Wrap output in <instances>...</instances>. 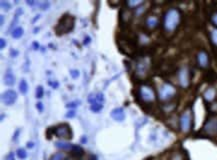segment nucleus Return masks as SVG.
I'll return each mask as SVG.
<instances>
[{
	"label": "nucleus",
	"mask_w": 217,
	"mask_h": 160,
	"mask_svg": "<svg viewBox=\"0 0 217 160\" xmlns=\"http://www.w3.org/2000/svg\"><path fill=\"white\" fill-rule=\"evenodd\" d=\"M210 19H211V22L213 23L214 25H215L216 27H217V11H215L213 14H212Z\"/></svg>",
	"instance_id": "28"
},
{
	"label": "nucleus",
	"mask_w": 217,
	"mask_h": 160,
	"mask_svg": "<svg viewBox=\"0 0 217 160\" xmlns=\"http://www.w3.org/2000/svg\"><path fill=\"white\" fill-rule=\"evenodd\" d=\"M148 70V62L146 61L145 59L139 60L137 63H136V67H135V74L137 75L138 77L142 78L146 75V72Z\"/></svg>",
	"instance_id": "10"
},
{
	"label": "nucleus",
	"mask_w": 217,
	"mask_h": 160,
	"mask_svg": "<svg viewBox=\"0 0 217 160\" xmlns=\"http://www.w3.org/2000/svg\"><path fill=\"white\" fill-rule=\"evenodd\" d=\"M210 40L212 44L217 47V28L212 29L210 31Z\"/></svg>",
	"instance_id": "19"
},
{
	"label": "nucleus",
	"mask_w": 217,
	"mask_h": 160,
	"mask_svg": "<svg viewBox=\"0 0 217 160\" xmlns=\"http://www.w3.org/2000/svg\"><path fill=\"white\" fill-rule=\"evenodd\" d=\"M0 17H1V25H3V22H4V16H3V15H1Z\"/></svg>",
	"instance_id": "39"
},
{
	"label": "nucleus",
	"mask_w": 217,
	"mask_h": 160,
	"mask_svg": "<svg viewBox=\"0 0 217 160\" xmlns=\"http://www.w3.org/2000/svg\"><path fill=\"white\" fill-rule=\"evenodd\" d=\"M181 21V13L177 8H170L163 17V28L166 32H174Z\"/></svg>",
	"instance_id": "1"
},
{
	"label": "nucleus",
	"mask_w": 217,
	"mask_h": 160,
	"mask_svg": "<svg viewBox=\"0 0 217 160\" xmlns=\"http://www.w3.org/2000/svg\"><path fill=\"white\" fill-rule=\"evenodd\" d=\"M73 25H74V18L70 15H64L60 19L59 23L57 24L55 30L58 35L66 34L67 32L72 30Z\"/></svg>",
	"instance_id": "2"
},
{
	"label": "nucleus",
	"mask_w": 217,
	"mask_h": 160,
	"mask_svg": "<svg viewBox=\"0 0 217 160\" xmlns=\"http://www.w3.org/2000/svg\"><path fill=\"white\" fill-rule=\"evenodd\" d=\"M110 116L112 117V119H114L115 121H119V122L123 121L124 118H125V114H124L123 109L120 107L114 108L113 110L111 111Z\"/></svg>",
	"instance_id": "11"
},
{
	"label": "nucleus",
	"mask_w": 217,
	"mask_h": 160,
	"mask_svg": "<svg viewBox=\"0 0 217 160\" xmlns=\"http://www.w3.org/2000/svg\"><path fill=\"white\" fill-rule=\"evenodd\" d=\"M104 100V97H103V94L102 93H96V94H91V95L89 96L88 98V101L91 104H94V103H101L103 102Z\"/></svg>",
	"instance_id": "16"
},
{
	"label": "nucleus",
	"mask_w": 217,
	"mask_h": 160,
	"mask_svg": "<svg viewBox=\"0 0 217 160\" xmlns=\"http://www.w3.org/2000/svg\"><path fill=\"white\" fill-rule=\"evenodd\" d=\"M19 90L22 94H26L28 91V84L27 82L25 81V80H21L20 83H19Z\"/></svg>",
	"instance_id": "18"
},
{
	"label": "nucleus",
	"mask_w": 217,
	"mask_h": 160,
	"mask_svg": "<svg viewBox=\"0 0 217 160\" xmlns=\"http://www.w3.org/2000/svg\"><path fill=\"white\" fill-rule=\"evenodd\" d=\"M215 96H216V91L214 88H208L203 94V97L207 102H211V101H213L214 98H215Z\"/></svg>",
	"instance_id": "15"
},
{
	"label": "nucleus",
	"mask_w": 217,
	"mask_h": 160,
	"mask_svg": "<svg viewBox=\"0 0 217 160\" xmlns=\"http://www.w3.org/2000/svg\"><path fill=\"white\" fill-rule=\"evenodd\" d=\"M33 46H34V47H37V48H38V44H36L35 42L33 43Z\"/></svg>",
	"instance_id": "40"
},
{
	"label": "nucleus",
	"mask_w": 217,
	"mask_h": 160,
	"mask_svg": "<svg viewBox=\"0 0 217 160\" xmlns=\"http://www.w3.org/2000/svg\"><path fill=\"white\" fill-rule=\"evenodd\" d=\"M197 63L200 68L205 69L209 66V55L204 50H200L197 53Z\"/></svg>",
	"instance_id": "9"
},
{
	"label": "nucleus",
	"mask_w": 217,
	"mask_h": 160,
	"mask_svg": "<svg viewBox=\"0 0 217 160\" xmlns=\"http://www.w3.org/2000/svg\"><path fill=\"white\" fill-rule=\"evenodd\" d=\"M5 46H6L5 40H4L3 38H1V39H0V48H1V49H3V48L5 47Z\"/></svg>",
	"instance_id": "30"
},
{
	"label": "nucleus",
	"mask_w": 217,
	"mask_h": 160,
	"mask_svg": "<svg viewBox=\"0 0 217 160\" xmlns=\"http://www.w3.org/2000/svg\"><path fill=\"white\" fill-rule=\"evenodd\" d=\"M65 154L64 153H61V152H58V153H55L53 154L52 156L50 157L49 160H64L65 159Z\"/></svg>",
	"instance_id": "22"
},
{
	"label": "nucleus",
	"mask_w": 217,
	"mask_h": 160,
	"mask_svg": "<svg viewBox=\"0 0 217 160\" xmlns=\"http://www.w3.org/2000/svg\"><path fill=\"white\" fill-rule=\"evenodd\" d=\"M7 160H14V153H9L8 156H7Z\"/></svg>",
	"instance_id": "33"
},
{
	"label": "nucleus",
	"mask_w": 217,
	"mask_h": 160,
	"mask_svg": "<svg viewBox=\"0 0 217 160\" xmlns=\"http://www.w3.org/2000/svg\"><path fill=\"white\" fill-rule=\"evenodd\" d=\"M176 93L175 87L169 83H164L158 90V96L161 101L170 100Z\"/></svg>",
	"instance_id": "4"
},
{
	"label": "nucleus",
	"mask_w": 217,
	"mask_h": 160,
	"mask_svg": "<svg viewBox=\"0 0 217 160\" xmlns=\"http://www.w3.org/2000/svg\"><path fill=\"white\" fill-rule=\"evenodd\" d=\"M1 100L5 105L10 106L12 104L15 103V101L17 100V93L14 90H12V89L6 90L4 93H2Z\"/></svg>",
	"instance_id": "8"
},
{
	"label": "nucleus",
	"mask_w": 217,
	"mask_h": 160,
	"mask_svg": "<svg viewBox=\"0 0 217 160\" xmlns=\"http://www.w3.org/2000/svg\"><path fill=\"white\" fill-rule=\"evenodd\" d=\"M4 83L8 86H11L15 83V77H14L13 72L10 69H7L5 75H4Z\"/></svg>",
	"instance_id": "14"
},
{
	"label": "nucleus",
	"mask_w": 217,
	"mask_h": 160,
	"mask_svg": "<svg viewBox=\"0 0 217 160\" xmlns=\"http://www.w3.org/2000/svg\"><path fill=\"white\" fill-rule=\"evenodd\" d=\"M43 94H44V90H43V87L42 86H38L36 88V97L37 98H42L43 97Z\"/></svg>",
	"instance_id": "25"
},
{
	"label": "nucleus",
	"mask_w": 217,
	"mask_h": 160,
	"mask_svg": "<svg viewBox=\"0 0 217 160\" xmlns=\"http://www.w3.org/2000/svg\"><path fill=\"white\" fill-rule=\"evenodd\" d=\"M27 147H29V148H32V147H33V143L32 142H28L27 143Z\"/></svg>",
	"instance_id": "37"
},
{
	"label": "nucleus",
	"mask_w": 217,
	"mask_h": 160,
	"mask_svg": "<svg viewBox=\"0 0 217 160\" xmlns=\"http://www.w3.org/2000/svg\"><path fill=\"white\" fill-rule=\"evenodd\" d=\"M22 34H23V28L21 27H17L12 31V37L16 38V39L17 38H20Z\"/></svg>",
	"instance_id": "21"
},
{
	"label": "nucleus",
	"mask_w": 217,
	"mask_h": 160,
	"mask_svg": "<svg viewBox=\"0 0 217 160\" xmlns=\"http://www.w3.org/2000/svg\"><path fill=\"white\" fill-rule=\"evenodd\" d=\"M27 4H28V5H34V4H35V2H34V1H27Z\"/></svg>",
	"instance_id": "38"
},
{
	"label": "nucleus",
	"mask_w": 217,
	"mask_h": 160,
	"mask_svg": "<svg viewBox=\"0 0 217 160\" xmlns=\"http://www.w3.org/2000/svg\"><path fill=\"white\" fill-rule=\"evenodd\" d=\"M139 96L141 100L146 103H151L156 99L155 91L149 85H141L139 88Z\"/></svg>",
	"instance_id": "5"
},
{
	"label": "nucleus",
	"mask_w": 217,
	"mask_h": 160,
	"mask_svg": "<svg viewBox=\"0 0 217 160\" xmlns=\"http://www.w3.org/2000/svg\"><path fill=\"white\" fill-rule=\"evenodd\" d=\"M10 54L12 55V56H16V55L18 54V52H17V51H15V50H11Z\"/></svg>",
	"instance_id": "35"
},
{
	"label": "nucleus",
	"mask_w": 217,
	"mask_h": 160,
	"mask_svg": "<svg viewBox=\"0 0 217 160\" xmlns=\"http://www.w3.org/2000/svg\"><path fill=\"white\" fill-rule=\"evenodd\" d=\"M217 129V120L216 119H211L207 121L205 126H204V130L208 133V134H213L215 133Z\"/></svg>",
	"instance_id": "12"
},
{
	"label": "nucleus",
	"mask_w": 217,
	"mask_h": 160,
	"mask_svg": "<svg viewBox=\"0 0 217 160\" xmlns=\"http://www.w3.org/2000/svg\"><path fill=\"white\" fill-rule=\"evenodd\" d=\"M142 3L143 2L141 0H129V1L126 2V4H127L129 8H135V7L141 5Z\"/></svg>",
	"instance_id": "20"
},
{
	"label": "nucleus",
	"mask_w": 217,
	"mask_h": 160,
	"mask_svg": "<svg viewBox=\"0 0 217 160\" xmlns=\"http://www.w3.org/2000/svg\"><path fill=\"white\" fill-rule=\"evenodd\" d=\"M70 75L73 77V78H77L78 76H79V72H78V70H71V73H70Z\"/></svg>",
	"instance_id": "29"
},
{
	"label": "nucleus",
	"mask_w": 217,
	"mask_h": 160,
	"mask_svg": "<svg viewBox=\"0 0 217 160\" xmlns=\"http://www.w3.org/2000/svg\"><path fill=\"white\" fill-rule=\"evenodd\" d=\"M145 25L148 29L153 30V29H155L158 26V18L156 16H149L146 19Z\"/></svg>",
	"instance_id": "13"
},
{
	"label": "nucleus",
	"mask_w": 217,
	"mask_h": 160,
	"mask_svg": "<svg viewBox=\"0 0 217 160\" xmlns=\"http://www.w3.org/2000/svg\"><path fill=\"white\" fill-rule=\"evenodd\" d=\"M180 129L183 133H187L190 131L192 126V112L190 109H186L180 116L179 119Z\"/></svg>",
	"instance_id": "3"
},
{
	"label": "nucleus",
	"mask_w": 217,
	"mask_h": 160,
	"mask_svg": "<svg viewBox=\"0 0 217 160\" xmlns=\"http://www.w3.org/2000/svg\"><path fill=\"white\" fill-rule=\"evenodd\" d=\"M78 104V102H71V103H68L67 104V107H74Z\"/></svg>",
	"instance_id": "34"
},
{
	"label": "nucleus",
	"mask_w": 217,
	"mask_h": 160,
	"mask_svg": "<svg viewBox=\"0 0 217 160\" xmlns=\"http://www.w3.org/2000/svg\"><path fill=\"white\" fill-rule=\"evenodd\" d=\"M0 4H1V7L4 9V10H9L10 7H11V5L7 1H1V3Z\"/></svg>",
	"instance_id": "27"
},
{
	"label": "nucleus",
	"mask_w": 217,
	"mask_h": 160,
	"mask_svg": "<svg viewBox=\"0 0 217 160\" xmlns=\"http://www.w3.org/2000/svg\"><path fill=\"white\" fill-rule=\"evenodd\" d=\"M16 154L19 159H25L27 157V153H26V151L23 148H19L16 151Z\"/></svg>",
	"instance_id": "24"
},
{
	"label": "nucleus",
	"mask_w": 217,
	"mask_h": 160,
	"mask_svg": "<svg viewBox=\"0 0 217 160\" xmlns=\"http://www.w3.org/2000/svg\"><path fill=\"white\" fill-rule=\"evenodd\" d=\"M71 151H73L76 154H79V155L83 154V149H82L80 146H77V145H73V148H72Z\"/></svg>",
	"instance_id": "26"
},
{
	"label": "nucleus",
	"mask_w": 217,
	"mask_h": 160,
	"mask_svg": "<svg viewBox=\"0 0 217 160\" xmlns=\"http://www.w3.org/2000/svg\"><path fill=\"white\" fill-rule=\"evenodd\" d=\"M73 116H75V112L74 111H70V112H68V114H66V117L67 118H71Z\"/></svg>",
	"instance_id": "32"
},
{
	"label": "nucleus",
	"mask_w": 217,
	"mask_h": 160,
	"mask_svg": "<svg viewBox=\"0 0 217 160\" xmlns=\"http://www.w3.org/2000/svg\"><path fill=\"white\" fill-rule=\"evenodd\" d=\"M190 72L187 67H182L178 71V82L179 85L183 89H186L190 84Z\"/></svg>",
	"instance_id": "6"
},
{
	"label": "nucleus",
	"mask_w": 217,
	"mask_h": 160,
	"mask_svg": "<svg viewBox=\"0 0 217 160\" xmlns=\"http://www.w3.org/2000/svg\"><path fill=\"white\" fill-rule=\"evenodd\" d=\"M18 134H19V129L15 132V135H14V138H13L14 140H16V139H17V136H18Z\"/></svg>",
	"instance_id": "36"
},
{
	"label": "nucleus",
	"mask_w": 217,
	"mask_h": 160,
	"mask_svg": "<svg viewBox=\"0 0 217 160\" xmlns=\"http://www.w3.org/2000/svg\"><path fill=\"white\" fill-rule=\"evenodd\" d=\"M36 107L38 108V110L40 111V112H42V110H43V106H42V103H40V102H39V103H37V104H36Z\"/></svg>",
	"instance_id": "31"
},
{
	"label": "nucleus",
	"mask_w": 217,
	"mask_h": 160,
	"mask_svg": "<svg viewBox=\"0 0 217 160\" xmlns=\"http://www.w3.org/2000/svg\"><path fill=\"white\" fill-rule=\"evenodd\" d=\"M54 133L57 137L63 138V139H68L71 138V131H70V127L67 124H61L54 128Z\"/></svg>",
	"instance_id": "7"
},
{
	"label": "nucleus",
	"mask_w": 217,
	"mask_h": 160,
	"mask_svg": "<svg viewBox=\"0 0 217 160\" xmlns=\"http://www.w3.org/2000/svg\"><path fill=\"white\" fill-rule=\"evenodd\" d=\"M102 108H103L102 103H94V104H91V106H90V109H91L93 112H99L100 110H102Z\"/></svg>",
	"instance_id": "23"
},
{
	"label": "nucleus",
	"mask_w": 217,
	"mask_h": 160,
	"mask_svg": "<svg viewBox=\"0 0 217 160\" xmlns=\"http://www.w3.org/2000/svg\"><path fill=\"white\" fill-rule=\"evenodd\" d=\"M55 146L62 150H72L73 148V144H70V143L65 141H56Z\"/></svg>",
	"instance_id": "17"
}]
</instances>
